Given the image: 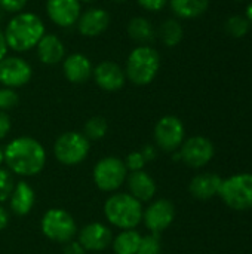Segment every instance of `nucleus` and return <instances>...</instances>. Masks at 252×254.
<instances>
[{
  "instance_id": "f257e3e1",
  "label": "nucleus",
  "mask_w": 252,
  "mask_h": 254,
  "mask_svg": "<svg viewBox=\"0 0 252 254\" xmlns=\"http://www.w3.org/2000/svg\"><path fill=\"white\" fill-rule=\"evenodd\" d=\"M3 153L7 170L24 177L39 174L46 164V150L42 143L33 137L13 138L4 147Z\"/></svg>"
},
{
  "instance_id": "f03ea898",
  "label": "nucleus",
  "mask_w": 252,
  "mask_h": 254,
  "mask_svg": "<svg viewBox=\"0 0 252 254\" xmlns=\"http://www.w3.org/2000/svg\"><path fill=\"white\" fill-rule=\"evenodd\" d=\"M7 48L15 52H27L37 46L46 33L45 22L33 12L15 13L3 30Z\"/></svg>"
},
{
  "instance_id": "7ed1b4c3",
  "label": "nucleus",
  "mask_w": 252,
  "mask_h": 254,
  "mask_svg": "<svg viewBox=\"0 0 252 254\" xmlns=\"http://www.w3.org/2000/svg\"><path fill=\"white\" fill-rule=\"evenodd\" d=\"M160 70V54L150 45H140L134 48L125 64L126 80L137 86L150 85Z\"/></svg>"
},
{
  "instance_id": "20e7f679",
  "label": "nucleus",
  "mask_w": 252,
  "mask_h": 254,
  "mask_svg": "<svg viewBox=\"0 0 252 254\" xmlns=\"http://www.w3.org/2000/svg\"><path fill=\"white\" fill-rule=\"evenodd\" d=\"M143 202L129 193H114L104 204L105 219L116 228L135 229L143 222Z\"/></svg>"
},
{
  "instance_id": "39448f33",
  "label": "nucleus",
  "mask_w": 252,
  "mask_h": 254,
  "mask_svg": "<svg viewBox=\"0 0 252 254\" xmlns=\"http://www.w3.org/2000/svg\"><path fill=\"white\" fill-rule=\"evenodd\" d=\"M218 196L235 211H247L252 208V174L239 173L223 179Z\"/></svg>"
},
{
  "instance_id": "423d86ee",
  "label": "nucleus",
  "mask_w": 252,
  "mask_h": 254,
  "mask_svg": "<svg viewBox=\"0 0 252 254\" xmlns=\"http://www.w3.org/2000/svg\"><path fill=\"white\" fill-rule=\"evenodd\" d=\"M40 228L49 241L58 244H67L77 234V226L73 216L62 208L48 210L42 217Z\"/></svg>"
},
{
  "instance_id": "0eeeda50",
  "label": "nucleus",
  "mask_w": 252,
  "mask_h": 254,
  "mask_svg": "<svg viewBox=\"0 0 252 254\" xmlns=\"http://www.w3.org/2000/svg\"><path fill=\"white\" fill-rule=\"evenodd\" d=\"M91 150L89 140L76 131L61 134L53 144V155L58 162L64 165H77L83 162Z\"/></svg>"
},
{
  "instance_id": "6e6552de",
  "label": "nucleus",
  "mask_w": 252,
  "mask_h": 254,
  "mask_svg": "<svg viewBox=\"0 0 252 254\" xmlns=\"http://www.w3.org/2000/svg\"><path fill=\"white\" fill-rule=\"evenodd\" d=\"M94 183L102 192L117 190L128 177L125 162L117 156H105L94 167Z\"/></svg>"
},
{
  "instance_id": "1a4fd4ad",
  "label": "nucleus",
  "mask_w": 252,
  "mask_h": 254,
  "mask_svg": "<svg viewBox=\"0 0 252 254\" xmlns=\"http://www.w3.org/2000/svg\"><path fill=\"white\" fill-rule=\"evenodd\" d=\"M186 129L180 118L174 115H166L160 118L154 127V141L163 152H177L184 143Z\"/></svg>"
},
{
  "instance_id": "9d476101",
  "label": "nucleus",
  "mask_w": 252,
  "mask_h": 254,
  "mask_svg": "<svg viewBox=\"0 0 252 254\" xmlns=\"http://www.w3.org/2000/svg\"><path fill=\"white\" fill-rule=\"evenodd\" d=\"M178 150L180 159L190 168H202L208 165L215 153L212 141L203 135H193L184 140Z\"/></svg>"
},
{
  "instance_id": "9b49d317",
  "label": "nucleus",
  "mask_w": 252,
  "mask_h": 254,
  "mask_svg": "<svg viewBox=\"0 0 252 254\" xmlns=\"http://www.w3.org/2000/svg\"><path fill=\"white\" fill-rule=\"evenodd\" d=\"M33 77V68L28 61L18 55H6L0 61V83L6 88H21Z\"/></svg>"
},
{
  "instance_id": "f8f14e48",
  "label": "nucleus",
  "mask_w": 252,
  "mask_h": 254,
  "mask_svg": "<svg viewBox=\"0 0 252 254\" xmlns=\"http://www.w3.org/2000/svg\"><path fill=\"white\" fill-rule=\"evenodd\" d=\"M175 219V205L169 199H157L151 202L143 214L146 228L151 234H160L168 229Z\"/></svg>"
},
{
  "instance_id": "ddd939ff",
  "label": "nucleus",
  "mask_w": 252,
  "mask_h": 254,
  "mask_svg": "<svg viewBox=\"0 0 252 254\" xmlns=\"http://www.w3.org/2000/svg\"><path fill=\"white\" fill-rule=\"evenodd\" d=\"M48 18L61 28H70L76 25L80 13V0H46Z\"/></svg>"
},
{
  "instance_id": "4468645a",
  "label": "nucleus",
  "mask_w": 252,
  "mask_h": 254,
  "mask_svg": "<svg viewBox=\"0 0 252 254\" xmlns=\"http://www.w3.org/2000/svg\"><path fill=\"white\" fill-rule=\"evenodd\" d=\"M92 77L95 83L107 92L120 91L126 83L125 68L114 61H101L97 67H94Z\"/></svg>"
},
{
  "instance_id": "2eb2a0df",
  "label": "nucleus",
  "mask_w": 252,
  "mask_h": 254,
  "mask_svg": "<svg viewBox=\"0 0 252 254\" xmlns=\"http://www.w3.org/2000/svg\"><path fill=\"white\" fill-rule=\"evenodd\" d=\"M110 13L104 7L92 6L83 10L76 22L77 31L85 37H98L110 27Z\"/></svg>"
},
{
  "instance_id": "dca6fc26",
  "label": "nucleus",
  "mask_w": 252,
  "mask_h": 254,
  "mask_svg": "<svg viewBox=\"0 0 252 254\" xmlns=\"http://www.w3.org/2000/svg\"><path fill=\"white\" fill-rule=\"evenodd\" d=\"M113 243L111 231L102 223H89L79 232V244L86 252H102Z\"/></svg>"
},
{
  "instance_id": "f3484780",
  "label": "nucleus",
  "mask_w": 252,
  "mask_h": 254,
  "mask_svg": "<svg viewBox=\"0 0 252 254\" xmlns=\"http://www.w3.org/2000/svg\"><path fill=\"white\" fill-rule=\"evenodd\" d=\"M92 71L94 65L85 54L74 52L65 55V58L62 60V73L65 79L74 85L88 82L92 77Z\"/></svg>"
},
{
  "instance_id": "a211bd4d",
  "label": "nucleus",
  "mask_w": 252,
  "mask_h": 254,
  "mask_svg": "<svg viewBox=\"0 0 252 254\" xmlns=\"http://www.w3.org/2000/svg\"><path fill=\"white\" fill-rule=\"evenodd\" d=\"M223 179L215 173H201L195 176L189 185V190L195 199L208 201L218 196Z\"/></svg>"
},
{
  "instance_id": "6ab92c4d",
  "label": "nucleus",
  "mask_w": 252,
  "mask_h": 254,
  "mask_svg": "<svg viewBox=\"0 0 252 254\" xmlns=\"http://www.w3.org/2000/svg\"><path fill=\"white\" fill-rule=\"evenodd\" d=\"M36 51H37V58L40 60V63L46 65L59 64L65 58L64 42L56 34H52V33H45V36L37 43Z\"/></svg>"
},
{
  "instance_id": "aec40b11",
  "label": "nucleus",
  "mask_w": 252,
  "mask_h": 254,
  "mask_svg": "<svg viewBox=\"0 0 252 254\" xmlns=\"http://www.w3.org/2000/svg\"><path fill=\"white\" fill-rule=\"evenodd\" d=\"M126 185L129 189V195H132L140 202H147L153 199L157 190L154 179L143 170L129 173L126 177Z\"/></svg>"
},
{
  "instance_id": "412c9836",
  "label": "nucleus",
  "mask_w": 252,
  "mask_h": 254,
  "mask_svg": "<svg viewBox=\"0 0 252 254\" xmlns=\"http://www.w3.org/2000/svg\"><path fill=\"white\" fill-rule=\"evenodd\" d=\"M10 210L15 216H27L33 210L36 204V193L34 189L25 183V182H18L13 188V192L9 198Z\"/></svg>"
},
{
  "instance_id": "4be33fe9",
  "label": "nucleus",
  "mask_w": 252,
  "mask_h": 254,
  "mask_svg": "<svg viewBox=\"0 0 252 254\" xmlns=\"http://www.w3.org/2000/svg\"><path fill=\"white\" fill-rule=\"evenodd\" d=\"M128 36L131 40L140 45H150L156 39V28L150 19L144 16H134L129 19L126 27Z\"/></svg>"
},
{
  "instance_id": "5701e85b",
  "label": "nucleus",
  "mask_w": 252,
  "mask_h": 254,
  "mask_svg": "<svg viewBox=\"0 0 252 254\" xmlns=\"http://www.w3.org/2000/svg\"><path fill=\"white\" fill-rule=\"evenodd\" d=\"M169 4L178 18L193 19L208 10L209 0H169Z\"/></svg>"
},
{
  "instance_id": "b1692460",
  "label": "nucleus",
  "mask_w": 252,
  "mask_h": 254,
  "mask_svg": "<svg viewBox=\"0 0 252 254\" xmlns=\"http://www.w3.org/2000/svg\"><path fill=\"white\" fill-rule=\"evenodd\" d=\"M143 235L135 229L120 232L111 243L113 252L116 254H137Z\"/></svg>"
},
{
  "instance_id": "393cba45",
  "label": "nucleus",
  "mask_w": 252,
  "mask_h": 254,
  "mask_svg": "<svg viewBox=\"0 0 252 254\" xmlns=\"http://www.w3.org/2000/svg\"><path fill=\"white\" fill-rule=\"evenodd\" d=\"M183 34H184L183 25L180 24V21L174 18L165 19L159 27V37L162 43L168 48L177 46L183 40Z\"/></svg>"
},
{
  "instance_id": "a878e982",
  "label": "nucleus",
  "mask_w": 252,
  "mask_h": 254,
  "mask_svg": "<svg viewBox=\"0 0 252 254\" xmlns=\"http://www.w3.org/2000/svg\"><path fill=\"white\" fill-rule=\"evenodd\" d=\"M108 131V122L104 116H92L86 121L83 127V135L91 141H97L105 137Z\"/></svg>"
},
{
  "instance_id": "bb28decb",
  "label": "nucleus",
  "mask_w": 252,
  "mask_h": 254,
  "mask_svg": "<svg viewBox=\"0 0 252 254\" xmlns=\"http://www.w3.org/2000/svg\"><path fill=\"white\" fill-rule=\"evenodd\" d=\"M226 33L232 37H244L248 31H250V27H251V22L247 19V16H241V15H235V16H230L227 21H226Z\"/></svg>"
},
{
  "instance_id": "cd10ccee",
  "label": "nucleus",
  "mask_w": 252,
  "mask_h": 254,
  "mask_svg": "<svg viewBox=\"0 0 252 254\" xmlns=\"http://www.w3.org/2000/svg\"><path fill=\"white\" fill-rule=\"evenodd\" d=\"M15 180L12 173L7 168L0 167V202H4L10 198L13 188H15Z\"/></svg>"
},
{
  "instance_id": "c85d7f7f",
  "label": "nucleus",
  "mask_w": 252,
  "mask_h": 254,
  "mask_svg": "<svg viewBox=\"0 0 252 254\" xmlns=\"http://www.w3.org/2000/svg\"><path fill=\"white\" fill-rule=\"evenodd\" d=\"M160 252H162V244H160L159 234H150L141 238L137 254H160Z\"/></svg>"
},
{
  "instance_id": "c756f323",
  "label": "nucleus",
  "mask_w": 252,
  "mask_h": 254,
  "mask_svg": "<svg viewBox=\"0 0 252 254\" xmlns=\"http://www.w3.org/2000/svg\"><path fill=\"white\" fill-rule=\"evenodd\" d=\"M19 103V95L15 89L12 88H0V112H7L12 110L18 106Z\"/></svg>"
},
{
  "instance_id": "7c9ffc66",
  "label": "nucleus",
  "mask_w": 252,
  "mask_h": 254,
  "mask_svg": "<svg viewBox=\"0 0 252 254\" xmlns=\"http://www.w3.org/2000/svg\"><path fill=\"white\" fill-rule=\"evenodd\" d=\"M123 162H125L126 170L131 171V173L132 171H141V170H144V167L147 164L146 159H144V156L141 155V152H132V153H129Z\"/></svg>"
},
{
  "instance_id": "2f4dec72",
  "label": "nucleus",
  "mask_w": 252,
  "mask_h": 254,
  "mask_svg": "<svg viewBox=\"0 0 252 254\" xmlns=\"http://www.w3.org/2000/svg\"><path fill=\"white\" fill-rule=\"evenodd\" d=\"M28 0H0V9L4 13H19L25 7Z\"/></svg>"
},
{
  "instance_id": "473e14b6",
  "label": "nucleus",
  "mask_w": 252,
  "mask_h": 254,
  "mask_svg": "<svg viewBox=\"0 0 252 254\" xmlns=\"http://www.w3.org/2000/svg\"><path fill=\"white\" fill-rule=\"evenodd\" d=\"M137 3H138L144 10H149V12H159V10H162V9L168 4V0H137Z\"/></svg>"
},
{
  "instance_id": "72a5a7b5",
  "label": "nucleus",
  "mask_w": 252,
  "mask_h": 254,
  "mask_svg": "<svg viewBox=\"0 0 252 254\" xmlns=\"http://www.w3.org/2000/svg\"><path fill=\"white\" fill-rule=\"evenodd\" d=\"M10 127H12V121L9 115L6 112H0V140H3L9 134Z\"/></svg>"
},
{
  "instance_id": "f704fd0d",
  "label": "nucleus",
  "mask_w": 252,
  "mask_h": 254,
  "mask_svg": "<svg viewBox=\"0 0 252 254\" xmlns=\"http://www.w3.org/2000/svg\"><path fill=\"white\" fill-rule=\"evenodd\" d=\"M64 254H86V250L79 244V241H68L64 247Z\"/></svg>"
},
{
  "instance_id": "c9c22d12",
  "label": "nucleus",
  "mask_w": 252,
  "mask_h": 254,
  "mask_svg": "<svg viewBox=\"0 0 252 254\" xmlns=\"http://www.w3.org/2000/svg\"><path fill=\"white\" fill-rule=\"evenodd\" d=\"M140 152H141V155L144 156L146 162H150V161L156 159V156H157L156 147H154V146H151V144H147V146H144V147H143Z\"/></svg>"
},
{
  "instance_id": "e433bc0d",
  "label": "nucleus",
  "mask_w": 252,
  "mask_h": 254,
  "mask_svg": "<svg viewBox=\"0 0 252 254\" xmlns=\"http://www.w3.org/2000/svg\"><path fill=\"white\" fill-rule=\"evenodd\" d=\"M7 51H9V48H7L6 39H4V33H3V30L0 28V61L7 55Z\"/></svg>"
},
{
  "instance_id": "4c0bfd02",
  "label": "nucleus",
  "mask_w": 252,
  "mask_h": 254,
  "mask_svg": "<svg viewBox=\"0 0 252 254\" xmlns=\"http://www.w3.org/2000/svg\"><path fill=\"white\" fill-rule=\"evenodd\" d=\"M7 225H9V214H7V211L0 205V231L6 229Z\"/></svg>"
},
{
  "instance_id": "58836bf2",
  "label": "nucleus",
  "mask_w": 252,
  "mask_h": 254,
  "mask_svg": "<svg viewBox=\"0 0 252 254\" xmlns=\"http://www.w3.org/2000/svg\"><path fill=\"white\" fill-rule=\"evenodd\" d=\"M245 16H247V19H248V21L252 24V0L250 1L248 7H247V15H245Z\"/></svg>"
},
{
  "instance_id": "ea45409f",
  "label": "nucleus",
  "mask_w": 252,
  "mask_h": 254,
  "mask_svg": "<svg viewBox=\"0 0 252 254\" xmlns=\"http://www.w3.org/2000/svg\"><path fill=\"white\" fill-rule=\"evenodd\" d=\"M3 162H4V153H3V149L0 147V167H1Z\"/></svg>"
},
{
  "instance_id": "a19ab883",
  "label": "nucleus",
  "mask_w": 252,
  "mask_h": 254,
  "mask_svg": "<svg viewBox=\"0 0 252 254\" xmlns=\"http://www.w3.org/2000/svg\"><path fill=\"white\" fill-rule=\"evenodd\" d=\"M97 0H80V3H88V4H91V3H95Z\"/></svg>"
},
{
  "instance_id": "79ce46f5",
  "label": "nucleus",
  "mask_w": 252,
  "mask_h": 254,
  "mask_svg": "<svg viewBox=\"0 0 252 254\" xmlns=\"http://www.w3.org/2000/svg\"><path fill=\"white\" fill-rule=\"evenodd\" d=\"M113 3H125V1H128V0H111Z\"/></svg>"
},
{
  "instance_id": "37998d69",
  "label": "nucleus",
  "mask_w": 252,
  "mask_h": 254,
  "mask_svg": "<svg viewBox=\"0 0 252 254\" xmlns=\"http://www.w3.org/2000/svg\"><path fill=\"white\" fill-rule=\"evenodd\" d=\"M3 18H4V12H3V10L0 9V21H1Z\"/></svg>"
},
{
  "instance_id": "c03bdc74",
  "label": "nucleus",
  "mask_w": 252,
  "mask_h": 254,
  "mask_svg": "<svg viewBox=\"0 0 252 254\" xmlns=\"http://www.w3.org/2000/svg\"><path fill=\"white\" fill-rule=\"evenodd\" d=\"M238 1H244V0H238Z\"/></svg>"
}]
</instances>
